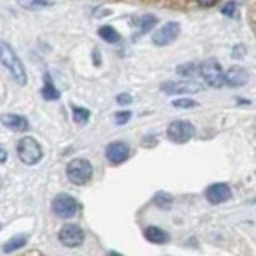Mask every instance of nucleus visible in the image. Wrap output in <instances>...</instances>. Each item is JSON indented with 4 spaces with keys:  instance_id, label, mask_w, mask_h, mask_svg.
<instances>
[{
    "instance_id": "26",
    "label": "nucleus",
    "mask_w": 256,
    "mask_h": 256,
    "mask_svg": "<svg viewBox=\"0 0 256 256\" xmlns=\"http://www.w3.org/2000/svg\"><path fill=\"white\" fill-rule=\"evenodd\" d=\"M221 13L226 14V16H234V13H236V4L234 2L226 4V5L221 8Z\"/></svg>"
},
{
    "instance_id": "5",
    "label": "nucleus",
    "mask_w": 256,
    "mask_h": 256,
    "mask_svg": "<svg viewBox=\"0 0 256 256\" xmlns=\"http://www.w3.org/2000/svg\"><path fill=\"white\" fill-rule=\"evenodd\" d=\"M194 134H196L194 125L186 122V120H176V122H172L166 128L168 140H172L173 142H178V144L188 142Z\"/></svg>"
},
{
    "instance_id": "17",
    "label": "nucleus",
    "mask_w": 256,
    "mask_h": 256,
    "mask_svg": "<svg viewBox=\"0 0 256 256\" xmlns=\"http://www.w3.org/2000/svg\"><path fill=\"white\" fill-rule=\"evenodd\" d=\"M98 34L101 38L106 40L108 44H118L120 42V34L112 26H101Z\"/></svg>"
},
{
    "instance_id": "7",
    "label": "nucleus",
    "mask_w": 256,
    "mask_h": 256,
    "mask_svg": "<svg viewBox=\"0 0 256 256\" xmlns=\"http://www.w3.org/2000/svg\"><path fill=\"white\" fill-rule=\"evenodd\" d=\"M77 210H78V205L76 202V198L68 194H60L53 200V213L56 216H60V218H64V220L72 218V216H76Z\"/></svg>"
},
{
    "instance_id": "1",
    "label": "nucleus",
    "mask_w": 256,
    "mask_h": 256,
    "mask_svg": "<svg viewBox=\"0 0 256 256\" xmlns=\"http://www.w3.org/2000/svg\"><path fill=\"white\" fill-rule=\"evenodd\" d=\"M0 62L6 68V70L10 72V76L18 85H26L28 84V74L26 68H24L22 61L20 60V56L16 54V52L8 45L5 40H0Z\"/></svg>"
},
{
    "instance_id": "6",
    "label": "nucleus",
    "mask_w": 256,
    "mask_h": 256,
    "mask_svg": "<svg viewBox=\"0 0 256 256\" xmlns=\"http://www.w3.org/2000/svg\"><path fill=\"white\" fill-rule=\"evenodd\" d=\"M160 88L166 94H192L202 92L204 85L196 80H176V82H165Z\"/></svg>"
},
{
    "instance_id": "10",
    "label": "nucleus",
    "mask_w": 256,
    "mask_h": 256,
    "mask_svg": "<svg viewBox=\"0 0 256 256\" xmlns=\"http://www.w3.org/2000/svg\"><path fill=\"white\" fill-rule=\"evenodd\" d=\"M232 196L230 192V188L228 186V184L224 182H216V184H212L210 188L206 189L205 192V197L210 204L213 205H218V204H222L226 202V200H229Z\"/></svg>"
},
{
    "instance_id": "16",
    "label": "nucleus",
    "mask_w": 256,
    "mask_h": 256,
    "mask_svg": "<svg viewBox=\"0 0 256 256\" xmlns=\"http://www.w3.org/2000/svg\"><path fill=\"white\" fill-rule=\"evenodd\" d=\"M18 5L24 8V10L37 12V10H44V8L53 6V2H50V0H18Z\"/></svg>"
},
{
    "instance_id": "14",
    "label": "nucleus",
    "mask_w": 256,
    "mask_h": 256,
    "mask_svg": "<svg viewBox=\"0 0 256 256\" xmlns=\"http://www.w3.org/2000/svg\"><path fill=\"white\" fill-rule=\"evenodd\" d=\"M144 236L152 244H166L168 242V234L165 230H162L160 228H156V226H149L144 230Z\"/></svg>"
},
{
    "instance_id": "4",
    "label": "nucleus",
    "mask_w": 256,
    "mask_h": 256,
    "mask_svg": "<svg viewBox=\"0 0 256 256\" xmlns=\"http://www.w3.org/2000/svg\"><path fill=\"white\" fill-rule=\"evenodd\" d=\"M44 152L40 144L32 136H24L18 142V157L26 165H36L40 162Z\"/></svg>"
},
{
    "instance_id": "23",
    "label": "nucleus",
    "mask_w": 256,
    "mask_h": 256,
    "mask_svg": "<svg viewBox=\"0 0 256 256\" xmlns=\"http://www.w3.org/2000/svg\"><path fill=\"white\" fill-rule=\"evenodd\" d=\"M156 202H157V205L166 208V206H170V204H172V197L164 194V192H158V194L156 196Z\"/></svg>"
},
{
    "instance_id": "13",
    "label": "nucleus",
    "mask_w": 256,
    "mask_h": 256,
    "mask_svg": "<svg viewBox=\"0 0 256 256\" xmlns=\"http://www.w3.org/2000/svg\"><path fill=\"white\" fill-rule=\"evenodd\" d=\"M0 122L13 132H26L29 128L28 118L22 116H18V114H4L0 117Z\"/></svg>"
},
{
    "instance_id": "30",
    "label": "nucleus",
    "mask_w": 256,
    "mask_h": 256,
    "mask_svg": "<svg viewBox=\"0 0 256 256\" xmlns=\"http://www.w3.org/2000/svg\"><path fill=\"white\" fill-rule=\"evenodd\" d=\"M109 256H122V254H118V253H114V252H112V253H109Z\"/></svg>"
},
{
    "instance_id": "2",
    "label": "nucleus",
    "mask_w": 256,
    "mask_h": 256,
    "mask_svg": "<svg viewBox=\"0 0 256 256\" xmlns=\"http://www.w3.org/2000/svg\"><path fill=\"white\" fill-rule=\"evenodd\" d=\"M66 174L72 184H77V186H82L86 184L92 180L93 176V166L92 164L85 158H74L68 164L66 168Z\"/></svg>"
},
{
    "instance_id": "11",
    "label": "nucleus",
    "mask_w": 256,
    "mask_h": 256,
    "mask_svg": "<svg viewBox=\"0 0 256 256\" xmlns=\"http://www.w3.org/2000/svg\"><path fill=\"white\" fill-rule=\"evenodd\" d=\"M106 157L110 164H122L130 157V148L125 142H110L106 148Z\"/></svg>"
},
{
    "instance_id": "19",
    "label": "nucleus",
    "mask_w": 256,
    "mask_h": 256,
    "mask_svg": "<svg viewBox=\"0 0 256 256\" xmlns=\"http://www.w3.org/2000/svg\"><path fill=\"white\" fill-rule=\"evenodd\" d=\"M72 114H74V120L77 124H86L88 118H90V110L85 108H74Z\"/></svg>"
},
{
    "instance_id": "29",
    "label": "nucleus",
    "mask_w": 256,
    "mask_h": 256,
    "mask_svg": "<svg viewBox=\"0 0 256 256\" xmlns=\"http://www.w3.org/2000/svg\"><path fill=\"white\" fill-rule=\"evenodd\" d=\"M6 160V150L4 149V146H0V164H4Z\"/></svg>"
},
{
    "instance_id": "22",
    "label": "nucleus",
    "mask_w": 256,
    "mask_h": 256,
    "mask_svg": "<svg viewBox=\"0 0 256 256\" xmlns=\"http://www.w3.org/2000/svg\"><path fill=\"white\" fill-rule=\"evenodd\" d=\"M173 106L176 109H190V108H197L198 102L190 100V98H180V100H174L173 101Z\"/></svg>"
},
{
    "instance_id": "21",
    "label": "nucleus",
    "mask_w": 256,
    "mask_h": 256,
    "mask_svg": "<svg viewBox=\"0 0 256 256\" xmlns=\"http://www.w3.org/2000/svg\"><path fill=\"white\" fill-rule=\"evenodd\" d=\"M157 24V18L156 16H152V14H146L144 18L141 20V26H140V29H141V34H146V32H149L152 28H154Z\"/></svg>"
},
{
    "instance_id": "8",
    "label": "nucleus",
    "mask_w": 256,
    "mask_h": 256,
    "mask_svg": "<svg viewBox=\"0 0 256 256\" xmlns=\"http://www.w3.org/2000/svg\"><path fill=\"white\" fill-rule=\"evenodd\" d=\"M180 30H181V26L180 22L176 21H170L164 24L162 28H158L154 36H152V42L158 46H165V45H170L172 42H174L176 37L180 36Z\"/></svg>"
},
{
    "instance_id": "12",
    "label": "nucleus",
    "mask_w": 256,
    "mask_h": 256,
    "mask_svg": "<svg viewBox=\"0 0 256 256\" xmlns=\"http://www.w3.org/2000/svg\"><path fill=\"white\" fill-rule=\"evenodd\" d=\"M224 78H226V85L238 88V86H244L248 82L250 76H248V72L244 68L234 66V68H230L226 74H224Z\"/></svg>"
},
{
    "instance_id": "28",
    "label": "nucleus",
    "mask_w": 256,
    "mask_h": 256,
    "mask_svg": "<svg viewBox=\"0 0 256 256\" xmlns=\"http://www.w3.org/2000/svg\"><path fill=\"white\" fill-rule=\"evenodd\" d=\"M218 2H220V0H197V4L200 6H213V5L218 4Z\"/></svg>"
},
{
    "instance_id": "24",
    "label": "nucleus",
    "mask_w": 256,
    "mask_h": 256,
    "mask_svg": "<svg viewBox=\"0 0 256 256\" xmlns=\"http://www.w3.org/2000/svg\"><path fill=\"white\" fill-rule=\"evenodd\" d=\"M130 118H132V112L130 110H120V112H117V114H116V122L118 125L126 124Z\"/></svg>"
},
{
    "instance_id": "18",
    "label": "nucleus",
    "mask_w": 256,
    "mask_h": 256,
    "mask_svg": "<svg viewBox=\"0 0 256 256\" xmlns=\"http://www.w3.org/2000/svg\"><path fill=\"white\" fill-rule=\"evenodd\" d=\"M24 245H26V237H14V238L8 240V242L5 244L4 252L5 253H12V252L20 250V248H22Z\"/></svg>"
},
{
    "instance_id": "25",
    "label": "nucleus",
    "mask_w": 256,
    "mask_h": 256,
    "mask_svg": "<svg viewBox=\"0 0 256 256\" xmlns=\"http://www.w3.org/2000/svg\"><path fill=\"white\" fill-rule=\"evenodd\" d=\"M245 53H246V48L244 45H237V46H234V50H232V58L242 60Z\"/></svg>"
},
{
    "instance_id": "20",
    "label": "nucleus",
    "mask_w": 256,
    "mask_h": 256,
    "mask_svg": "<svg viewBox=\"0 0 256 256\" xmlns=\"http://www.w3.org/2000/svg\"><path fill=\"white\" fill-rule=\"evenodd\" d=\"M198 69H200V66H197L196 62H186V64H181V66H178L176 72H178L180 76H194Z\"/></svg>"
},
{
    "instance_id": "3",
    "label": "nucleus",
    "mask_w": 256,
    "mask_h": 256,
    "mask_svg": "<svg viewBox=\"0 0 256 256\" xmlns=\"http://www.w3.org/2000/svg\"><path fill=\"white\" fill-rule=\"evenodd\" d=\"M198 74L202 76L206 85H210L213 88H221L222 85H226V78H224V74H226V72L222 70L221 64L214 58H210L200 64Z\"/></svg>"
},
{
    "instance_id": "9",
    "label": "nucleus",
    "mask_w": 256,
    "mask_h": 256,
    "mask_svg": "<svg viewBox=\"0 0 256 256\" xmlns=\"http://www.w3.org/2000/svg\"><path fill=\"white\" fill-rule=\"evenodd\" d=\"M84 238H85L84 230L80 229L78 226H76V224H68V226H64L60 230V240H61V244L69 246V248H74V246L82 245Z\"/></svg>"
},
{
    "instance_id": "27",
    "label": "nucleus",
    "mask_w": 256,
    "mask_h": 256,
    "mask_svg": "<svg viewBox=\"0 0 256 256\" xmlns=\"http://www.w3.org/2000/svg\"><path fill=\"white\" fill-rule=\"evenodd\" d=\"M132 101H133L132 94H128V93H120V94L117 96V102H118V104H122V106H126V104H130Z\"/></svg>"
},
{
    "instance_id": "15",
    "label": "nucleus",
    "mask_w": 256,
    "mask_h": 256,
    "mask_svg": "<svg viewBox=\"0 0 256 256\" xmlns=\"http://www.w3.org/2000/svg\"><path fill=\"white\" fill-rule=\"evenodd\" d=\"M42 96L45 100L52 101V100H58L60 98V92L58 88L54 86L53 80L50 77V74H45L44 76V88H42Z\"/></svg>"
}]
</instances>
